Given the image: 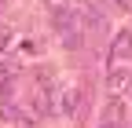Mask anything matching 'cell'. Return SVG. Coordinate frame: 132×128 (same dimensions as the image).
<instances>
[{
    "label": "cell",
    "instance_id": "1",
    "mask_svg": "<svg viewBox=\"0 0 132 128\" xmlns=\"http://www.w3.org/2000/svg\"><path fill=\"white\" fill-rule=\"evenodd\" d=\"M125 117H128V106H125V99L110 95V103L103 106V124H106V128H125Z\"/></svg>",
    "mask_w": 132,
    "mask_h": 128
},
{
    "label": "cell",
    "instance_id": "2",
    "mask_svg": "<svg viewBox=\"0 0 132 128\" xmlns=\"http://www.w3.org/2000/svg\"><path fill=\"white\" fill-rule=\"evenodd\" d=\"M106 92L118 95V99H125L132 92V70H110L106 73Z\"/></svg>",
    "mask_w": 132,
    "mask_h": 128
},
{
    "label": "cell",
    "instance_id": "3",
    "mask_svg": "<svg viewBox=\"0 0 132 128\" xmlns=\"http://www.w3.org/2000/svg\"><path fill=\"white\" fill-rule=\"evenodd\" d=\"M55 110H59V114H73V110L81 106V88H62L59 95H55Z\"/></svg>",
    "mask_w": 132,
    "mask_h": 128
},
{
    "label": "cell",
    "instance_id": "4",
    "mask_svg": "<svg viewBox=\"0 0 132 128\" xmlns=\"http://www.w3.org/2000/svg\"><path fill=\"white\" fill-rule=\"evenodd\" d=\"M48 4V11L52 15H62V11H70V0H44Z\"/></svg>",
    "mask_w": 132,
    "mask_h": 128
},
{
    "label": "cell",
    "instance_id": "5",
    "mask_svg": "<svg viewBox=\"0 0 132 128\" xmlns=\"http://www.w3.org/2000/svg\"><path fill=\"white\" fill-rule=\"evenodd\" d=\"M7 44H11V29H7V26H0V51H4Z\"/></svg>",
    "mask_w": 132,
    "mask_h": 128
},
{
    "label": "cell",
    "instance_id": "6",
    "mask_svg": "<svg viewBox=\"0 0 132 128\" xmlns=\"http://www.w3.org/2000/svg\"><path fill=\"white\" fill-rule=\"evenodd\" d=\"M114 4H118L121 11H132V0H114Z\"/></svg>",
    "mask_w": 132,
    "mask_h": 128
},
{
    "label": "cell",
    "instance_id": "7",
    "mask_svg": "<svg viewBox=\"0 0 132 128\" xmlns=\"http://www.w3.org/2000/svg\"><path fill=\"white\" fill-rule=\"evenodd\" d=\"M0 77H7V66H4V62H0Z\"/></svg>",
    "mask_w": 132,
    "mask_h": 128
}]
</instances>
